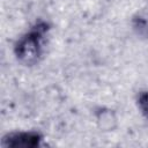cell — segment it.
<instances>
[{
	"mask_svg": "<svg viewBox=\"0 0 148 148\" xmlns=\"http://www.w3.org/2000/svg\"><path fill=\"white\" fill-rule=\"evenodd\" d=\"M47 31L49 24L38 22L16 42L14 52L22 64L31 66L38 62L43 53V43Z\"/></svg>",
	"mask_w": 148,
	"mask_h": 148,
	"instance_id": "1",
	"label": "cell"
},
{
	"mask_svg": "<svg viewBox=\"0 0 148 148\" xmlns=\"http://www.w3.org/2000/svg\"><path fill=\"white\" fill-rule=\"evenodd\" d=\"M139 106L142 111V113L145 114V117L148 119V91H143L140 94L139 96Z\"/></svg>",
	"mask_w": 148,
	"mask_h": 148,
	"instance_id": "3",
	"label": "cell"
},
{
	"mask_svg": "<svg viewBox=\"0 0 148 148\" xmlns=\"http://www.w3.org/2000/svg\"><path fill=\"white\" fill-rule=\"evenodd\" d=\"M42 135L37 132H12L2 138L1 146L6 148H34L38 147Z\"/></svg>",
	"mask_w": 148,
	"mask_h": 148,
	"instance_id": "2",
	"label": "cell"
}]
</instances>
